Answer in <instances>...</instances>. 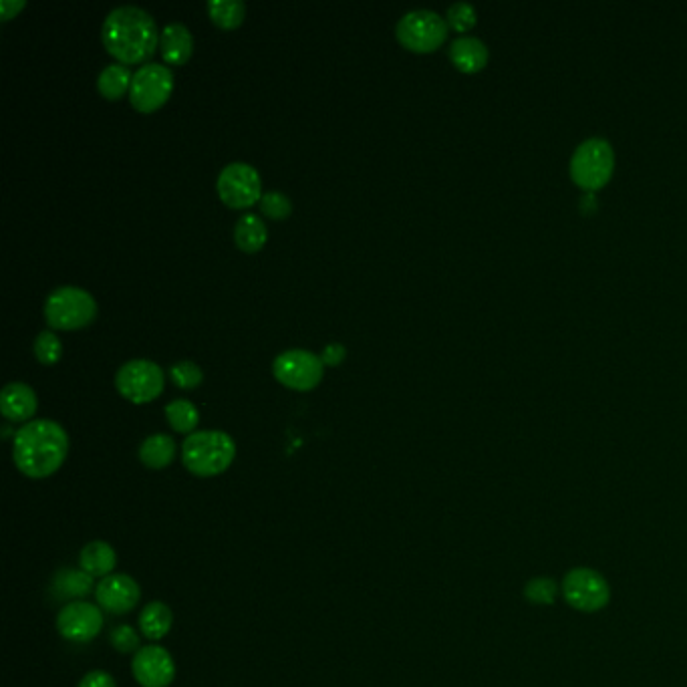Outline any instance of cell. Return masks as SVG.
Masks as SVG:
<instances>
[{
  "instance_id": "6da1fadb",
  "label": "cell",
  "mask_w": 687,
  "mask_h": 687,
  "mask_svg": "<svg viewBox=\"0 0 687 687\" xmlns=\"http://www.w3.org/2000/svg\"><path fill=\"white\" fill-rule=\"evenodd\" d=\"M101 39L119 63H142L154 55L160 43L156 19L137 5H119L107 13Z\"/></svg>"
},
{
  "instance_id": "7a4b0ae2",
  "label": "cell",
  "mask_w": 687,
  "mask_h": 687,
  "mask_svg": "<svg viewBox=\"0 0 687 687\" xmlns=\"http://www.w3.org/2000/svg\"><path fill=\"white\" fill-rule=\"evenodd\" d=\"M69 454V436L55 420H31L15 432L13 460L29 478L53 476Z\"/></svg>"
},
{
  "instance_id": "3957f363",
  "label": "cell",
  "mask_w": 687,
  "mask_h": 687,
  "mask_svg": "<svg viewBox=\"0 0 687 687\" xmlns=\"http://www.w3.org/2000/svg\"><path fill=\"white\" fill-rule=\"evenodd\" d=\"M236 456L232 436L220 430H198L182 444V462L194 476L212 478L230 468Z\"/></svg>"
},
{
  "instance_id": "277c9868",
  "label": "cell",
  "mask_w": 687,
  "mask_h": 687,
  "mask_svg": "<svg viewBox=\"0 0 687 687\" xmlns=\"http://www.w3.org/2000/svg\"><path fill=\"white\" fill-rule=\"evenodd\" d=\"M97 315L95 297L73 285L57 287L45 299V319L53 329L73 331L87 327Z\"/></svg>"
},
{
  "instance_id": "5b68a950",
  "label": "cell",
  "mask_w": 687,
  "mask_h": 687,
  "mask_svg": "<svg viewBox=\"0 0 687 687\" xmlns=\"http://www.w3.org/2000/svg\"><path fill=\"white\" fill-rule=\"evenodd\" d=\"M615 170V152L603 137H589L577 146L571 158V178L587 192L601 190L609 184Z\"/></svg>"
},
{
  "instance_id": "8992f818",
  "label": "cell",
  "mask_w": 687,
  "mask_h": 687,
  "mask_svg": "<svg viewBox=\"0 0 687 687\" xmlns=\"http://www.w3.org/2000/svg\"><path fill=\"white\" fill-rule=\"evenodd\" d=\"M395 35L409 51L432 53L444 45L448 37V21L436 11L414 9L397 21Z\"/></svg>"
},
{
  "instance_id": "52a82bcc",
  "label": "cell",
  "mask_w": 687,
  "mask_h": 687,
  "mask_svg": "<svg viewBox=\"0 0 687 687\" xmlns=\"http://www.w3.org/2000/svg\"><path fill=\"white\" fill-rule=\"evenodd\" d=\"M174 89V73L164 63H144L133 71L129 101L137 111L150 113L162 107Z\"/></svg>"
},
{
  "instance_id": "ba28073f",
  "label": "cell",
  "mask_w": 687,
  "mask_h": 687,
  "mask_svg": "<svg viewBox=\"0 0 687 687\" xmlns=\"http://www.w3.org/2000/svg\"><path fill=\"white\" fill-rule=\"evenodd\" d=\"M115 387L133 403H148L164 391V371L152 359H129L117 369Z\"/></svg>"
},
{
  "instance_id": "9c48e42d",
  "label": "cell",
  "mask_w": 687,
  "mask_h": 687,
  "mask_svg": "<svg viewBox=\"0 0 687 687\" xmlns=\"http://www.w3.org/2000/svg\"><path fill=\"white\" fill-rule=\"evenodd\" d=\"M565 601L581 613H597L609 605L611 589L603 575L593 569L579 567L565 575L561 583Z\"/></svg>"
},
{
  "instance_id": "30bf717a",
  "label": "cell",
  "mask_w": 687,
  "mask_h": 687,
  "mask_svg": "<svg viewBox=\"0 0 687 687\" xmlns=\"http://www.w3.org/2000/svg\"><path fill=\"white\" fill-rule=\"evenodd\" d=\"M222 202L230 208H248L262 198V180L254 166L230 162L218 174L216 182Z\"/></svg>"
},
{
  "instance_id": "8fae6325",
  "label": "cell",
  "mask_w": 687,
  "mask_h": 687,
  "mask_svg": "<svg viewBox=\"0 0 687 687\" xmlns=\"http://www.w3.org/2000/svg\"><path fill=\"white\" fill-rule=\"evenodd\" d=\"M323 359L309 349H287L272 363V373L283 385L309 391L323 379Z\"/></svg>"
},
{
  "instance_id": "7c38bea8",
  "label": "cell",
  "mask_w": 687,
  "mask_h": 687,
  "mask_svg": "<svg viewBox=\"0 0 687 687\" xmlns=\"http://www.w3.org/2000/svg\"><path fill=\"white\" fill-rule=\"evenodd\" d=\"M103 629V613L97 605L75 601L65 605L57 615V631L73 643H89Z\"/></svg>"
},
{
  "instance_id": "4fadbf2b",
  "label": "cell",
  "mask_w": 687,
  "mask_h": 687,
  "mask_svg": "<svg viewBox=\"0 0 687 687\" xmlns=\"http://www.w3.org/2000/svg\"><path fill=\"white\" fill-rule=\"evenodd\" d=\"M133 677L142 687H170L176 679V663L166 647L148 645L133 655Z\"/></svg>"
},
{
  "instance_id": "5bb4252c",
  "label": "cell",
  "mask_w": 687,
  "mask_h": 687,
  "mask_svg": "<svg viewBox=\"0 0 687 687\" xmlns=\"http://www.w3.org/2000/svg\"><path fill=\"white\" fill-rule=\"evenodd\" d=\"M97 603L111 615L133 611L142 599V589L129 575H109L97 585Z\"/></svg>"
},
{
  "instance_id": "9a60e30c",
  "label": "cell",
  "mask_w": 687,
  "mask_h": 687,
  "mask_svg": "<svg viewBox=\"0 0 687 687\" xmlns=\"http://www.w3.org/2000/svg\"><path fill=\"white\" fill-rule=\"evenodd\" d=\"M39 399L35 389L23 381H11L0 393V411L9 422H27L35 416Z\"/></svg>"
},
{
  "instance_id": "2e32d148",
  "label": "cell",
  "mask_w": 687,
  "mask_h": 687,
  "mask_svg": "<svg viewBox=\"0 0 687 687\" xmlns=\"http://www.w3.org/2000/svg\"><path fill=\"white\" fill-rule=\"evenodd\" d=\"M450 59L462 73H478L488 65L490 53L484 41L472 35H462L450 45Z\"/></svg>"
},
{
  "instance_id": "e0dca14e",
  "label": "cell",
  "mask_w": 687,
  "mask_h": 687,
  "mask_svg": "<svg viewBox=\"0 0 687 687\" xmlns=\"http://www.w3.org/2000/svg\"><path fill=\"white\" fill-rule=\"evenodd\" d=\"M162 57L170 65H184L194 51V37L184 23H168L160 33Z\"/></svg>"
},
{
  "instance_id": "ac0fdd59",
  "label": "cell",
  "mask_w": 687,
  "mask_h": 687,
  "mask_svg": "<svg viewBox=\"0 0 687 687\" xmlns=\"http://www.w3.org/2000/svg\"><path fill=\"white\" fill-rule=\"evenodd\" d=\"M81 569L91 577H109L117 565V555L113 546L105 540H93L83 546L79 555Z\"/></svg>"
},
{
  "instance_id": "d6986e66",
  "label": "cell",
  "mask_w": 687,
  "mask_h": 687,
  "mask_svg": "<svg viewBox=\"0 0 687 687\" xmlns=\"http://www.w3.org/2000/svg\"><path fill=\"white\" fill-rule=\"evenodd\" d=\"M176 442L168 434H154L146 438L140 446V460L146 468L152 470H164L168 468L176 458Z\"/></svg>"
},
{
  "instance_id": "ffe728a7",
  "label": "cell",
  "mask_w": 687,
  "mask_h": 687,
  "mask_svg": "<svg viewBox=\"0 0 687 687\" xmlns=\"http://www.w3.org/2000/svg\"><path fill=\"white\" fill-rule=\"evenodd\" d=\"M266 238H268V230H266V224L262 222V218L258 214L248 212L236 220L234 240H236V246L240 250L256 252L266 244Z\"/></svg>"
},
{
  "instance_id": "44dd1931",
  "label": "cell",
  "mask_w": 687,
  "mask_h": 687,
  "mask_svg": "<svg viewBox=\"0 0 687 687\" xmlns=\"http://www.w3.org/2000/svg\"><path fill=\"white\" fill-rule=\"evenodd\" d=\"M172 623H174V613L162 601H154L146 605V609L140 615V629L152 641H160L162 637H166L172 629Z\"/></svg>"
},
{
  "instance_id": "7402d4cb",
  "label": "cell",
  "mask_w": 687,
  "mask_h": 687,
  "mask_svg": "<svg viewBox=\"0 0 687 687\" xmlns=\"http://www.w3.org/2000/svg\"><path fill=\"white\" fill-rule=\"evenodd\" d=\"M133 73L125 63H109L97 75V91L105 99H119L131 87Z\"/></svg>"
},
{
  "instance_id": "603a6c76",
  "label": "cell",
  "mask_w": 687,
  "mask_h": 687,
  "mask_svg": "<svg viewBox=\"0 0 687 687\" xmlns=\"http://www.w3.org/2000/svg\"><path fill=\"white\" fill-rule=\"evenodd\" d=\"M166 418L178 434L190 436L196 432V426L200 422V411L190 399L178 397L166 405Z\"/></svg>"
},
{
  "instance_id": "cb8c5ba5",
  "label": "cell",
  "mask_w": 687,
  "mask_h": 687,
  "mask_svg": "<svg viewBox=\"0 0 687 687\" xmlns=\"http://www.w3.org/2000/svg\"><path fill=\"white\" fill-rule=\"evenodd\" d=\"M93 589V577L85 571H59L53 581V591L57 597L65 599H79L87 597Z\"/></svg>"
},
{
  "instance_id": "d4e9b609",
  "label": "cell",
  "mask_w": 687,
  "mask_h": 687,
  "mask_svg": "<svg viewBox=\"0 0 687 687\" xmlns=\"http://www.w3.org/2000/svg\"><path fill=\"white\" fill-rule=\"evenodd\" d=\"M208 15L222 29H236L246 15L242 0H208Z\"/></svg>"
},
{
  "instance_id": "484cf974",
  "label": "cell",
  "mask_w": 687,
  "mask_h": 687,
  "mask_svg": "<svg viewBox=\"0 0 687 687\" xmlns=\"http://www.w3.org/2000/svg\"><path fill=\"white\" fill-rule=\"evenodd\" d=\"M522 593L534 605H553L559 595V585L551 577H534L524 585Z\"/></svg>"
},
{
  "instance_id": "4316f807",
  "label": "cell",
  "mask_w": 687,
  "mask_h": 687,
  "mask_svg": "<svg viewBox=\"0 0 687 687\" xmlns=\"http://www.w3.org/2000/svg\"><path fill=\"white\" fill-rule=\"evenodd\" d=\"M260 212L272 220H283L293 212V202L281 190H268L260 198Z\"/></svg>"
},
{
  "instance_id": "83f0119b",
  "label": "cell",
  "mask_w": 687,
  "mask_h": 687,
  "mask_svg": "<svg viewBox=\"0 0 687 687\" xmlns=\"http://www.w3.org/2000/svg\"><path fill=\"white\" fill-rule=\"evenodd\" d=\"M168 371H170L172 381L182 389H196L204 381L202 367L190 359L174 363Z\"/></svg>"
},
{
  "instance_id": "f1b7e54d",
  "label": "cell",
  "mask_w": 687,
  "mask_h": 687,
  "mask_svg": "<svg viewBox=\"0 0 687 687\" xmlns=\"http://www.w3.org/2000/svg\"><path fill=\"white\" fill-rule=\"evenodd\" d=\"M33 351H35V357L45 363V365H53L61 359V353H63V345H61V339L53 333V331H41L33 343Z\"/></svg>"
},
{
  "instance_id": "f546056e",
  "label": "cell",
  "mask_w": 687,
  "mask_h": 687,
  "mask_svg": "<svg viewBox=\"0 0 687 687\" xmlns=\"http://www.w3.org/2000/svg\"><path fill=\"white\" fill-rule=\"evenodd\" d=\"M446 17H448L446 19L448 27H452L458 33H468L476 25V21H478L476 9L470 3H454V5H450Z\"/></svg>"
},
{
  "instance_id": "4dcf8cb0",
  "label": "cell",
  "mask_w": 687,
  "mask_h": 687,
  "mask_svg": "<svg viewBox=\"0 0 687 687\" xmlns=\"http://www.w3.org/2000/svg\"><path fill=\"white\" fill-rule=\"evenodd\" d=\"M111 645L119 651V653H131L137 647H140V635L135 633L133 627L129 625H119L111 631Z\"/></svg>"
},
{
  "instance_id": "1f68e13d",
  "label": "cell",
  "mask_w": 687,
  "mask_h": 687,
  "mask_svg": "<svg viewBox=\"0 0 687 687\" xmlns=\"http://www.w3.org/2000/svg\"><path fill=\"white\" fill-rule=\"evenodd\" d=\"M77 687H117V685H115V679H113L107 671L95 669V671H89V673L79 681Z\"/></svg>"
},
{
  "instance_id": "d6a6232c",
  "label": "cell",
  "mask_w": 687,
  "mask_h": 687,
  "mask_svg": "<svg viewBox=\"0 0 687 687\" xmlns=\"http://www.w3.org/2000/svg\"><path fill=\"white\" fill-rule=\"evenodd\" d=\"M347 355V349L343 343H329L323 353H321V359L325 365H339Z\"/></svg>"
},
{
  "instance_id": "836d02e7",
  "label": "cell",
  "mask_w": 687,
  "mask_h": 687,
  "mask_svg": "<svg viewBox=\"0 0 687 687\" xmlns=\"http://www.w3.org/2000/svg\"><path fill=\"white\" fill-rule=\"evenodd\" d=\"M27 7V0H0V19L9 21Z\"/></svg>"
}]
</instances>
